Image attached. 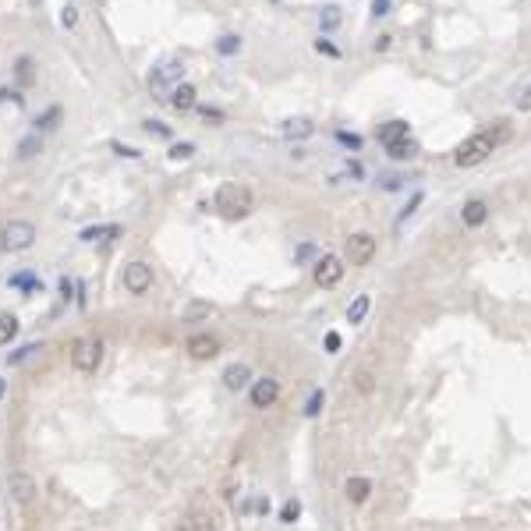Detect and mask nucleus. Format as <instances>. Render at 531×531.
Returning <instances> with one entry per match:
<instances>
[{"label":"nucleus","mask_w":531,"mask_h":531,"mask_svg":"<svg viewBox=\"0 0 531 531\" xmlns=\"http://www.w3.org/2000/svg\"><path fill=\"white\" fill-rule=\"evenodd\" d=\"M393 8V0H372V18H386Z\"/></svg>","instance_id":"obj_37"},{"label":"nucleus","mask_w":531,"mask_h":531,"mask_svg":"<svg viewBox=\"0 0 531 531\" xmlns=\"http://www.w3.org/2000/svg\"><path fill=\"white\" fill-rule=\"evenodd\" d=\"M358 390H361V393H372V376H368V372H358Z\"/></svg>","instance_id":"obj_43"},{"label":"nucleus","mask_w":531,"mask_h":531,"mask_svg":"<svg viewBox=\"0 0 531 531\" xmlns=\"http://www.w3.org/2000/svg\"><path fill=\"white\" fill-rule=\"evenodd\" d=\"M142 128L149 131V135H156V138H174V131H170V124H163V121H142Z\"/></svg>","instance_id":"obj_29"},{"label":"nucleus","mask_w":531,"mask_h":531,"mask_svg":"<svg viewBox=\"0 0 531 531\" xmlns=\"http://www.w3.org/2000/svg\"><path fill=\"white\" fill-rule=\"evenodd\" d=\"M57 124H61V106H46V110L32 121V131H36V135H39V131H53Z\"/></svg>","instance_id":"obj_21"},{"label":"nucleus","mask_w":531,"mask_h":531,"mask_svg":"<svg viewBox=\"0 0 531 531\" xmlns=\"http://www.w3.org/2000/svg\"><path fill=\"white\" fill-rule=\"evenodd\" d=\"M323 404H326V393H323V390H315V393L308 397V404H305V414H308V418H315L319 411H323Z\"/></svg>","instance_id":"obj_31"},{"label":"nucleus","mask_w":531,"mask_h":531,"mask_svg":"<svg viewBox=\"0 0 531 531\" xmlns=\"http://www.w3.org/2000/svg\"><path fill=\"white\" fill-rule=\"evenodd\" d=\"M8 489H11V500H15L18 507H29V503L36 500V478L25 474V471H11Z\"/></svg>","instance_id":"obj_11"},{"label":"nucleus","mask_w":531,"mask_h":531,"mask_svg":"<svg viewBox=\"0 0 531 531\" xmlns=\"http://www.w3.org/2000/svg\"><path fill=\"white\" fill-rule=\"evenodd\" d=\"M344 252H347L351 266H368L372 259H376V252H379V241L372 238L368 231H358V234H351V238H347Z\"/></svg>","instance_id":"obj_7"},{"label":"nucleus","mask_w":531,"mask_h":531,"mask_svg":"<svg viewBox=\"0 0 531 531\" xmlns=\"http://www.w3.org/2000/svg\"><path fill=\"white\" fill-rule=\"evenodd\" d=\"M181 82H184V64H181L177 57L156 64V68L149 71V89H152V92H170V89L181 85Z\"/></svg>","instance_id":"obj_5"},{"label":"nucleus","mask_w":531,"mask_h":531,"mask_svg":"<svg viewBox=\"0 0 531 531\" xmlns=\"http://www.w3.org/2000/svg\"><path fill=\"white\" fill-rule=\"evenodd\" d=\"M315 53H323V57H340V50H337L330 39H323V36L315 39Z\"/></svg>","instance_id":"obj_35"},{"label":"nucleus","mask_w":531,"mask_h":531,"mask_svg":"<svg viewBox=\"0 0 531 531\" xmlns=\"http://www.w3.org/2000/svg\"><path fill=\"white\" fill-rule=\"evenodd\" d=\"M390 46H393V36H390V32H383L376 43H372V50H376V53H386Z\"/></svg>","instance_id":"obj_40"},{"label":"nucleus","mask_w":531,"mask_h":531,"mask_svg":"<svg viewBox=\"0 0 531 531\" xmlns=\"http://www.w3.org/2000/svg\"><path fill=\"white\" fill-rule=\"evenodd\" d=\"M177 531H220V517L212 510H195L177 524Z\"/></svg>","instance_id":"obj_12"},{"label":"nucleus","mask_w":531,"mask_h":531,"mask_svg":"<svg viewBox=\"0 0 531 531\" xmlns=\"http://www.w3.org/2000/svg\"><path fill=\"white\" fill-rule=\"evenodd\" d=\"M36 152H43V142H39V135L32 131L29 138H22V142H18V159H32Z\"/></svg>","instance_id":"obj_27"},{"label":"nucleus","mask_w":531,"mask_h":531,"mask_svg":"<svg viewBox=\"0 0 531 531\" xmlns=\"http://www.w3.org/2000/svg\"><path fill=\"white\" fill-rule=\"evenodd\" d=\"M110 149H114L117 156H124V159H138V156H142L135 145H121V142H110Z\"/></svg>","instance_id":"obj_38"},{"label":"nucleus","mask_w":531,"mask_h":531,"mask_svg":"<svg viewBox=\"0 0 531 531\" xmlns=\"http://www.w3.org/2000/svg\"><path fill=\"white\" fill-rule=\"evenodd\" d=\"M0 397H4V379H0Z\"/></svg>","instance_id":"obj_46"},{"label":"nucleus","mask_w":531,"mask_h":531,"mask_svg":"<svg viewBox=\"0 0 531 531\" xmlns=\"http://www.w3.org/2000/svg\"><path fill=\"white\" fill-rule=\"evenodd\" d=\"M248 383H252V368H248L245 361H234V365L224 368V386H227V390L238 393V390H245Z\"/></svg>","instance_id":"obj_16"},{"label":"nucleus","mask_w":531,"mask_h":531,"mask_svg":"<svg viewBox=\"0 0 531 531\" xmlns=\"http://www.w3.org/2000/svg\"><path fill=\"white\" fill-rule=\"evenodd\" d=\"M195 156V142H174L170 145V159H191Z\"/></svg>","instance_id":"obj_32"},{"label":"nucleus","mask_w":531,"mask_h":531,"mask_svg":"<svg viewBox=\"0 0 531 531\" xmlns=\"http://www.w3.org/2000/svg\"><path fill=\"white\" fill-rule=\"evenodd\" d=\"M340 22H344V15H340V8H337V4H326L323 11H319V29H323V32L340 29Z\"/></svg>","instance_id":"obj_24"},{"label":"nucleus","mask_w":531,"mask_h":531,"mask_svg":"<svg viewBox=\"0 0 531 531\" xmlns=\"http://www.w3.org/2000/svg\"><path fill=\"white\" fill-rule=\"evenodd\" d=\"M195 110L202 114V121H212V124H224V110H217V106H195Z\"/></svg>","instance_id":"obj_34"},{"label":"nucleus","mask_w":531,"mask_h":531,"mask_svg":"<svg viewBox=\"0 0 531 531\" xmlns=\"http://www.w3.org/2000/svg\"><path fill=\"white\" fill-rule=\"evenodd\" d=\"M344 496H347V503H354V507L368 503V496H372V478H365V474H351L347 482H344Z\"/></svg>","instance_id":"obj_13"},{"label":"nucleus","mask_w":531,"mask_h":531,"mask_svg":"<svg viewBox=\"0 0 531 531\" xmlns=\"http://www.w3.org/2000/svg\"><path fill=\"white\" fill-rule=\"evenodd\" d=\"M32 245H36V224L29 220H11L0 231V248L4 252H29Z\"/></svg>","instance_id":"obj_4"},{"label":"nucleus","mask_w":531,"mask_h":531,"mask_svg":"<svg viewBox=\"0 0 531 531\" xmlns=\"http://www.w3.org/2000/svg\"><path fill=\"white\" fill-rule=\"evenodd\" d=\"M326 351H330V354H337V351H340V333H333V330L326 333Z\"/></svg>","instance_id":"obj_42"},{"label":"nucleus","mask_w":531,"mask_h":531,"mask_svg":"<svg viewBox=\"0 0 531 531\" xmlns=\"http://www.w3.org/2000/svg\"><path fill=\"white\" fill-rule=\"evenodd\" d=\"M212 46H217L220 57H238V53H241V36H238V32H224Z\"/></svg>","instance_id":"obj_23"},{"label":"nucleus","mask_w":531,"mask_h":531,"mask_svg":"<svg viewBox=\"0 0 531 531\" xmlns=\"http://www.w3.org/2000/svg\"><path fill=\"white\" fill-rule=\"evenodd\" d=\"M124 291L128 294H145V291H152V266L149 262H142V259H135V262H128L124 266Z\"/></svg>","instance_id":"obj_8"},{"label":"nucleus","mask_w":531,"mask_h":531,"mask_svg":"<svg viewBox=\"0 0 531 531\" xmlns=\"http://www.w3.org/2000/svg\"><path fill=\"white\" fill-rule=\"evenodd\" d=\"M61 25H64V29H75V25H78V8H75V4H64V11H61Z\"/></svg>","instance_id":"obj_36"},{"label":"nucleus","mask_w":531,"mask_h":531,"mask_svg":"<svg viewBox=\"0 0 531 531\" xmlns=\"http://www.w3.org/2000/svg\"><path fill=\"white\" fill-rule=\"evenodd\" d=\"M68 358H71V368H75V372H82V376H92V372L103 365V344L92 340V337H78V340L71 344Z\"/></svg>","instance_id":"obj_3"},{"label":"nucleus","mask_w":531,"mask_h":531,"mask_svg":"<svg viewBox=\"0 0 531 531\" xmlns=\"http://www.w3.org/2000/svg\"><path fill=\"white\" fill-rule=\"evenodd\" d=\"M376 138L383 142V145H393V142H404V138H411V124L407 121H386L379 131H376Z\"/></svg>","instance_id":"obj_18"},{"label":"nucleus","mask_w":531,"mask_h":531,"mask_svg":"<svg viewBox=\"0 0 531 531\" xmlns=\"http://www.w3.org/2000/svg\"><path fill=\"white\" fill-rule=\"evenodd\" d=\"M170 106L177 114H188V110H195L198 106V92H195V85L191 82H181V85H174L170 89Z\"/></svg>","instance_id":"obj_14"},{"label":"nucleus","mask_w":531,"mask_h":531,"mask_svg":"<svg viewBox=\"0 0 531 531\" xmlns=\"http://www.w3.org/2000/svg\"><path fill=\"white\" fill-rule=\"evenodd\" d=\"M248 400H252V407H259V411L273 407V404L280 400V379H273V376L255 379V383H252V390H248Z\"/></svg>","instance_id":"obj_9"},{"label":"nucleus","mask_w":531,"mask_h":531,"mask_svg":"<svg viewBox=\"0 0 531 531\" xmlns=\"http://www.w3.org/2000/svg\"><path fill=\"white\" fill-rule=\"evenodd\" d=\"M8 99H11L15 106H22V103H25V96H22L18 89H8V85H4V89H0V103H8Z\"/></svg>","instance_id":"obj_39"},{"label":"nucleus","mask_w":531,"mask_h":531,"mask_svg":"<svg viewBox=\"0 0 531 531\" xmlns=\"http://www.w3.org/2000/svg\"><path fill=\"white\" fill-rule=\"evenodd\" d=\"M298 517H301V503H298V500H287V503L280 507V521H284V524H294Z\"/></svg>","instance_id":"obj_30"},{"label":"nucleus","mask_w":531,"mask_h":531,"mask_svg":"<svg viewBox=\"0 0 531 531\" xmlns=\"http://www.w3.org/2000/svg\"><path fill=\"white\" fill-rule=\"evenodd\" d=\"M15 78H18V85H32V82H36V64H32V57H18V61H15Z\"/></svg>","instance_id":"obj_25"},{"label":"nucleus","mask_w":531,"mask_h":531,"mask_svg":"<svg viewBox=\"0 0 531 531\" xmlns=\"http://www.w3.org/2000/svg\"><path fill=\"white\" fill-rule=\"evenodd\" d=\"M184 351H188L191 361H212V358L220 354V340L209 337V333H195V337H188Z\"/></svg>","instance_id":"obj_10"},{"label":"nucleus","mask_w":531,"mask_h":531,"mask_svg":"<svg viewBox=\"0 0 531 531\" xmlns=\"http://www.w3.org/2000/svg\"><path fill=\"white\" fill-rule=\"evenodd\" d=\"M15 337H18V315L4 312L0 315V344H11Z\"/></svg>","instance_id":"obj_26"},{"label":"nucleus","mask_w":531,"mask_h":531,"mask_svg":"<svg viewBox=\"0 0 531 531\" xmlns=\"http://www.w3.org/2000/svg\"><path fill=\"white\" fill-rule=\"evenodd\" d=\"M11 287H18V291H25V294H32V291H39V277L36 273H15L11 277Z\"/></svg>","instance_id":"obj_28"},{"label":"nucleus","mask_w":531,"mask_h":531,"mask_svg":"<svg viewBox=\"0 0 531 531\" xmlns=\"http://www.w3.org/2000/svg\"><path fill=\"white\" fill-rule=\"evenodd\" d=\"M514 106H517L521 114H528V110H531V82H528V85H524V89L514 96Z\"/></svg>","instance_id":"obj_33"},{"label":"nucleus","mask_w":531,"mask_h":531,"mask_svg":"<svg viewBox=\"0 0 531 531\" xmlns=\"http://www.w3.org/2000/svg\"><path fill=\"white\" fill-rule=\"evenodd\" d=\"M209 312H212L209 305H191V308H188V315H191V319H198V315H209Z\"/></svg>","instance_id":"obj_44"},{"label":"nucleus","mask_w":531,"mask_h":531,"mask_svg":"<svg viewBox=\"0 0 531 531\" xmlns=\"http://www.w3.org/2000/svg\"><path fill=\"white\" fill-rule=\"evenodd\" d=\"M344 270H347V266H344L340 255H319L315 266H312V280L319 287H337L344 280Z\"/></svg>","instance_id":"obj_6"},{"label":"nucleus","mask_w":531,"mask_h":531,"mask_svg":"<svg viewBox=\"0 0 531 531\" xmlns=\"http://www.w3.org/2000/svg\"><path fill=\"white\" fill-rule=\"evenodd\" d=\"M510 138V128L500 121L496 128H489V131H474L471 138H464L460 145H457V152H453V163L457 167H478V163H486V159L496 152V145H503Z\"/></svg>","instance_id":"obj_1"},{"label":"nucleus","mask_w":531,"mask_h":531,"mask_svg":"<svg viewBox=\"0 0 531 531\" xmlns=\"http://www.w3.org/2000/svg\"><path fill=\"white\" fill-rule=\"evenodd\" d=\"M280 135H284L287 142H301V138H308V135H315V124H312L308 117H291V121H284V128H280Z\"/></svg>","instance_id":"obj_19"},{"label":"nucleus","mask_w":531,"mask_h":531,"mask_svg":"<svg viewBox=\"0 0 531 531\" xmlns=\"http://www.w3.org/2000/svg\"><path fill=\"white\" fill-rule=\"evenodd\" d=\"M337 138H340L344 145H351V149H361V135H351V131H337Z\"/></svg>","instance_id":"obj_41"},{"label":"nucleus","mask_w":531,"mask_h":531,"mask_svg":"<svg viewBox=\"0 0 531 531\" xmlns=\"http://www.w3.org/2000/svg\"><path fill=\"white\" fill-rule=\"evenodd\" d=\"M121 234H124L121 224H96V227H85L78 238H82L85 245H103V241H114V238H121Z\"/></svg>","instance_id":"obj_15"},{"label":"nucleus","mask_w":531,"mask_h":531,"mask_svg":"<svg viewBox=\"0 0 531 531\" xmlns=\"http://www.w3.org/2000/svg\"><path fill=\"white\" fill-rule=\"evenodd\" d=\"M212 209H217L224 220H245V217H252V209H255L252 188H245V184H238V181L220 184L217 195H212Z\"/></svg>","instance_id":"obj_2"},{"label":"nucleus","mask_w":531,"mask_h":531,"mask_svg":"<svg viewBox=\"0 0 531 531\" xmlns=\"http://www.w3.org/2000/svg\"><path fill=\"white\" fill-rule=\"evenodd\" d=\"M71 291H75V284L64 277V280H61V294H64V298H71Z\"/></svg>","instance_id":"obj_45"},{"label":"nucleus","mask_w":531,"mask_h":531,"mask_svg":"<svg viewBox=\"0 0 531 531\" xmlns=\"http://www.w3.org/2000/svg\"><path fill=\"white\" fill-rule=\"evenodd\" d=\"M460 220H464V227H482V224L489 220V205H486L482 198H471V202H464V209H460Z\"/></svg>","instance_id":"obj_17"},{"label":"nucleus","mask_w":531,"mask_h":531,"mask_svg":"<svg viewBox=\"0 0 531 531\" xmlns=\"http://www.w3.org/2000/svg\"><path fill=\"white\" fill-rule=\"evenodd\" d=\"M386 156H390V159H397V163H407V159H414V156H418V142H411V138L393 142V145H386Z\"/></svg>","instance_id":"obj_20"},{"label":"nucleus","mask_w":531,"mask_h":531,"mask_svg":"<svg viewBox=\"0 0 531 531\" xmlns=\"http://www.w3.org/2000/svg\"><path fill=\"white\" fill-rule=\"evenodd\" d=\"M368 308H372V298L368 294H358L351 305H347V323L351 326H358V323H365V315H368Z\"/></svg>","instance_id":"obj_22"}]
</instances>
